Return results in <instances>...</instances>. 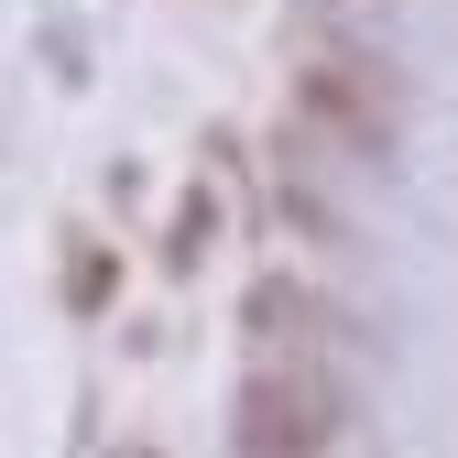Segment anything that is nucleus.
<instances>
[{"instance_id":"f257e3e1","label":"nucleus","mask_w":458,"mask_h":458,"mask_svg":"<svg viewBox=\"0 0 458 458\" xmlns=\"http://www.w3.org/2000/svg\"><path fill=\"white\" fill-rule=\"evenodd\" d=\"M241 458H327V437H338V382L327 371H306V360H251V382H241Z\"/></svg>"},{"instance_id":"f03ea898","label":"nucleus","mask_w":458,"mask_h":458,"mask_svg":"<svg viewBox=\"0 0 458 458\" xmlns=\"http://www.w3.org/2000/svg\"><path fill=\"white\" fill-rule=\"evenodd\" d=\"M306 109L350 142V153H382L393 142V88L371 66H350V55H327V66H306Z\"/></svg>"},{"instance_id":"7ed1b4c3","label":"nucleus","mask_w":458,"mask_h":458,"mask_svg":"<svg viewBox=\"0 0 458 458\" xmlns=\"http://www.w3.org/2000/svg\"><path fill=\"white\" fill-rule=\"evenodd\" d=\"M251 360H306V371H327V306L295 295V284H262V295H251Z\"/></svg>"}]
</instances>
